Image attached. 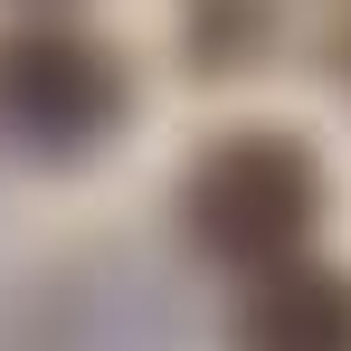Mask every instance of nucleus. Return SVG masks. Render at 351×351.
Instances as JSON below:
<instances>
[{
	"label": "nucleus",
	"mask_w": 351,
	"mask_h": 351,
	"mask_svg": "<svg viewBox=\"0 0 351 351\" xmlns=\"http://www.w3.org/2000/svg\"><path fill=\"white\" fill-rule=\"evenodd\" d=\"M180 219H190V237L219 266L276 276L313 237V219H323V180L304 162V143H285V133H228L199 171L180 180Z\"/></svg>",
	"instance_id": "f257e3e1"
},
{
	"label": "nucleus",
	"mask_w": 351,
	"mask_h": 351,
	"mask_svg": "<svg viewBox=\"0 0 351 351\" xmlns=\"http://www.w3.org/2000/svg\"><path fill=\"white\" fill-rule=\"evenodd\" d=\"M123 123V66L86 29H10L0 38V133L19 152L76 162Z\"/></svg>",
	"instance_id": "f03ea898"
},
{
	"label": "nucleus",
	"mask_w": 351,
	"mask_h": 351,
	"mask_svg": "<svg viewBox=\"0 0 351 351\" xmlns=\"http://www.w3.org/2000/svg\"><path fill=\"white\" fill-rule=\"evenodd\" d=\"M237 351H351V285L313 276V266L256 276L247 313H237Z\"/></svg>",
	"instance_id": "7ed1b4c3"
}]
</instances>
